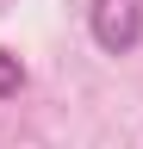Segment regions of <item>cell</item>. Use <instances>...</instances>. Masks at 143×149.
I'll return each instance as SVG.
<instances>
[{
	"instance_id": "cell-1",
	"label": "cell",
	"mask_w": 143,
	"mask_h": 149,
	"mask_svg": "<svg viewBox=\"0 0 143 149\" xmlns=\"http://www.w3.org/2000/svg\"><path fill=\"white\" fill-rule=\"evenodd\" d=\"M87 25H93V44L106 56H131L143 44V0H93Z\"/></svg>"
},
{
	"instance_id": "cell-2",
	"label": "cell",
	"mask_w": 143,
	"mask_h": 149,
	"mask_svg": "<svg viewBox=\"0 0 143 149\" xmlns=\"http://www.w3.org/2000/svg\"><path fill=\"white\" fill-rule=\"evenodd\" d=\"M19 87H25V62H19L13 50H0V100H13Z\"/></svg>"
}]
</instances>
